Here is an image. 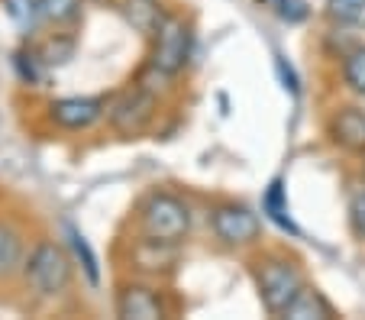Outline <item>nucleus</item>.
Returning <instances> with one entry per match:
<instances>
[{"label":"nucleus","instance_id":"f257e3e1","mask_svg":"<svg viewBox=\"0 0 365 320\" xmlns=\"http://www.w3.org/2000/svg\"><path fill=\"white\" fill-rule=\"evenodd\" d=\"M249 272H252V285H255V294H259V304L272 317H282L284 307L294 301V294L307 285V275H304L301 262L284 249L259 252L252 259V265H249Z\"/></svg>","mask_w":365,"mask_h":320},{"label":"nucleus","instance_id":"f03ea898","mask_svg":"<svg viewBox=\"0 0 365 320\" xmlns=\"http://www.w3.org/2000/svg\"><path fill=\"white\" fill-rule=\"evenodd\" d=\"M23 282L33 298L58 301L62 294H68L71 282H75V256L58 239H36V246L26 252V262H23Z\"/></svg>","mask_w":365,"mask_h":320},{"label":"nucleus","instance_id":"7ed1b4c3","mask_svg":"<svg viewBox=\"0 0 365 320\" xmlns=\"http://www.w3.org/2000/svg\"><path fill=\"white\" fill-rule=\"evenodd\" d=\"M191 204L175 191H149L136 207L139 237L162 246H181L191 237Z\"/></svg>","mask_w":365,"mask_h":320},{"label":"nucleus","instance_id":"20e7f679","mask_svg":"<svg viewBox=\"0 0 365 320\" xmlns=\"http://www.w3.org/2000/svg\"><path fill=\"white\" fill-rule=\"evenodd\" d=\"M149 68L159 78H178L191 65L194 52V23L185 14H168L159 33L152 36Z\"/></svg>","mask_w":365,"mask_h":320},{"label":"nucleus","instance_id":"39448f33","mask_svg":"<svg viewBox=\"0 0 365 320\" xmlns=\"http://www.w3.org/2000/svg\"><path fill=\"white\" fill-rule=\"evenodd\" d=\"M207 227L214 239L227 249H249L262 243V220L252 207L240 201H220L207 214Z\"/></svg>","mask_w":365,"mask_h":320},{"label":"nucleus","instance_id":"423d86ee","mask_svg":"<svg viewBox=\"0 0 365 320\" xmlns=\"http://www.w3.org/2000/svg\"><path fill=\"white\" fill-rule=\"evenodd\" d=\"M155 110H159V100L145 84H133L120 94L117 100H110L107 107V120H110L113 133L133 140V136H143L145 130L155 120Z\"/></svg>","mask_w":365,"mask_h":320},{"label":"nucleus","instance_id":"0eeeda50","mask_svg":"<svg viewBox=\"0 0 365 320\" xmlns=\"http://www.w3.org/2000/svg\"><path fill=\"white\" fill-rule=\"evenodd\" d=\"M107 107L110 100L103 94H71V98H58L48 104V117L58 130H68V133H81L91 130L101 117H107Z\"/></svg>","mask_w":365,"mask_h":320},{"label":"nucleus","instance_id":"6e6552de","mask_svg":"<svg viewBox=\"0 0 365 320\" xmlns=\"http://www.w3.org/2000/svg\"><path fill=\"white\" fill-rule=\"evenodd\" d=\"M117 317L126 320H159L168 317V304L165 294L159 291L155 285H145V282H123L117 288Z\"/></svg>","mask_w":365,"mask_h":320},{"label":"nucleus","instance_id":"1a4fd4ad","mask_svg":"<svg viewBox=\"0 0 365 320\" xmlns=\"http://www.w3.org/2000/svg\"><path fill=\"white\" fill-rule=\"evenodd\" d=\"M327 133L346 153H365V110L356 104H343L330 113Z\"/></svg>","mask_w":365,"mask_h":320},{"label":"nucleus","instance_id":"9d476101","mask_svg":"<svg viewBox=\"0 0 365 320\" xmlns=\"http://www.w3.org/2000/svg\"><path fill=\"white\" fill-rule=\"evenodd\" d=\"M172 10H165L162 0H123V16L143 39H152L159 33V26L165 23V16Z\"/></svg>","mask_w":365,"mask_h":320},{"label":"nucleus","instance_id":"9b49d317","mask_svg":"<svg viewBox=\"0 0 365 320\" xmlns=\"http://www.w3.org/2000/svg\"><path fill=\"white\" fill-rule=\"evenodd\" d=\"M282 317H288V320H330V317H336V307L327 301V294L320 291V288H314L307 282V285L294 294V301L284 307Z\"/></svg>","mask_w":365,"mask_h":320},{"label":"nucleus","instance_id":"f8f14e48","mask_svg":"<svg viewBox=\"0 0 365 320\" xmlns=\"http://www.w3.org/2000/svg\"><path fill=\"white\" fill-rule=\"evenodd\" d=\"M23 262H26V239L14 223L4 220L0 223V285L23 272Z\"/></svg>","mask_w":365,"mask_h":320},{"label":"nucleus","instance_id":"ddd939ff","mask_svg":"<svg viewBox=\"0 0 365 320\" xmlns=\"http://www.w3.org/2000/svg\"><path fill=\"white\" fill-rule=\"evenodd\" d=\"M84 14V0H39V16L52 29H71Z\"/></svg>","mask_w":365,"mask_h":320},{"label":"nucleus","instance_id":"4468645a","mask_svg":"<svg viewBox=\"0 0 365 320\" xmlns=\"http://www.w3.org/2000/svg\"><path fill=\"white\" fill-rule=\"evenodd\" d=\"M75 46H78L75 36L65 33V29H58V33L46 36V39H42L36 49H39L42 62H46L48 68H58V65H68L71 58H75Z\"/></svg>","mask_w":365,"mask_h":320},{"label":"nucleus","instance_id":"2eb2a0df","mask_svg":"<svg viewBox=\"0 0 365 320\" xmlns=\"http://www.w3.org/2000/svg\"><path fill=\"white\" fill-rule=\"evenodd\" d=\"M346 223L352 237L365 243V181H352L346 188Z\"/></svg>","mask_w":365,"mask_h":320},{"label":"nucleus","instance_id":"dca6fc26","mask_svg":"<svg viewBox=\"0 0 365 320\" xmlns=\"http://www.w3.org/2000/svg\"><path fill=\"white\" fill-rule=\"evenodd\" d=\"M262 207H265V214H269L272 220L282 227V230H291V233H294V223H291V214H288V195H284V181H282V178H275V181L269 185Z\"/></svg>","mask_w":365,"mask_h":320},{"label":"nucleus","instance_id":"f3484780","mask_svg":"<svg viewBox=\"0 0 365 320\" xmlns=\"http://www.w3.org/2000/svg\"><path fill=\"white\" fill-rule=\"evenodd\" d=\"M343 81L352 94L365 98V46H356L343 56Z\"/></svg>","mask_w":365,"mask_h":320},{"label":"nucleus","instance_id":"a211bd4d","mask_svg":"<svg viewBox=\"0 0 365 320\" xmlns=\"http://www.w3.org/2000/svg\"><path fill=\"white\" fill-rule=\"evenodd\" d=\"M327 20L339 23V26H352L365 16V0H327L324 7Z\"/></svg>","mask_w":365,"mask_h":320},{"label":"nucleus","instance_id":"6ab92c4d","mask_svg":"<svg viewBox=\"0 0 365 320\" xmlns=\"http://www.w3.org/2000/svg\"><path fill=\"white\" fill-rule=\"evenodd\" d=\"M16 68H20V78L26 84H39L42 78H46L48 65L42 62V56H39V49H36V46H26V49L16 52Z\"/></svg>","mask_w":365,"mask_h":320},{"label":"nucleus","instance_id":"aec40b11","mask_svg":"<svg viewBox=\"0 0 365 320\" xmlns=\"http://www.w3.org/2000/svg\"><path fill=\"white\" fill-rule=\"evenodd\" d=\"M4 10H7V16L20 29H29V26H36V23H42L39 0H4Z\"/></svg>","mask_w":365,"mask_h":320},{"label":"nucleus","instance_id":"412c9836","mask_svg":"<svg viewBox=\"0 0 365 320\" xmlns=\"http://www.w3.org/2000/svg\"><path fill=\"white\" fill-rule=\"evenodd\" d=\"M68 239H71V252H75V259H78V262H81L84 275H88V279L97 285V279H101V272H97V256H94V252H91L88 239H84L81 233L75 230V227H68Z\"/></svg>","mask_w":365,"mask_h":320},{"label":"nucleus","instance_id":"4be33fe9","mask_svg":"<svg viewBox=\"0 0 365 320\" xmlns=\"http://www.w3.org/2000/svg\"><path fill=\"white\" fill-rule=\"evenodd\" d=\"M259 4L284 23H301V20H307V14H310L304 0H259Z\"/></svg>","mask_w":365,"mask_h":320}]
</instances>
